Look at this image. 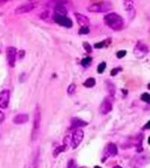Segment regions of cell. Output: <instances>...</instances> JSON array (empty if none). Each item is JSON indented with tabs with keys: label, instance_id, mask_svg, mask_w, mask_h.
Returning a JSON list of instances; mask_svg holds the SVG:
<instances>
[{
	"label": "cell",
	"instance_id": "cell-34",
	"mask_svg": "<svg viewBox=\"0 0 150 168\" xmlns=\"http://www.w3.org/2000/svg\"><path fill=\"white\" fill-rule=\"evenodd\" d=\"M94 168H101V167H100V166H95V167H94Z\"/></svg>",
	"mask_w": 150,
	"mask_h": 168
},
{
	"label": "cell",
	"instance_id": "cell-5",
	"mask_svg": "<svg viewBox=\"0 0 150 168\" xmlns=\"http://www.w3.org/2000/svg\"><path fill=\"white\" fill-rule=\"evenodd\" d=\"M84 137L83 130L81 129H76L72 133V137H71V147L73 149H76L79 144L82 143Z\"/></svg>",
	"mask_w": 150,
	"mask_h": 168
},
{
	"label": "cell",
	"instance_id": "cell-24",
	"mask_svg": "<svg viewBox=\"0 0 150 168\" xmlns=\"http://www.w3.org/2000/svg\"><path fill=\"white\" fill-rule=\"evenodd\" d=\"M89 33H90V29H89L88 26H83V27H81L80 30H79V32H78V34H80V35L88 34Z\"/></svg>",
	"mask_w": 150,
	"mask_h": 168
},
{
	"label": "cell",
	"instance_id": "cell-35",
	"mask_svg": "<svg viewBox=\"0 0 150 168\" xmlns=\"http://www.w3.org/2000/svg\"><path fill=\"white\" fill-rule=\"evenodd\" d=\"M148 139H149V141H148V144H150V137H149V138H148Z\"/></svg>",
	"mask_w": 150,
	"mask_h": 168
},
{
	"label": "cell",
	"instance_id": "cell-2",
	"mask_svg": "<svg viewBox=\"0 0 150 168\" xmlns=\"http://www.w3.org/2000/svg\"><path fill=\"white\" fill-rule=\"evenodd\" d=\"M41 123H42V113H41L40 106L37 105L36 109L34 110V115H33V129H32V136H31V138L33 141L36 140L39 136L40 129H41Z\"/></svg>",
	"mask_w": 150,
	"mask_h": 168
},
{
	"label": "cell",
	"instance_id": "cell-28",
	"mask_svg": "<svg viewBox=\"0 0 150 168\" xmlns=\"http://www.w3.org/2000/svg\"><path fill=\"white\" fill-rule=\"evenodd\" d=\"M119 71H121V67H115V68H113L112 71H111V76H115L119 72Z\"/></svg>",
	"mask_w": 150,
	"mask_h": 168
},
{
	"label": "cell",
	"instance_id": "cell-4",
	"mask_svg": "<svg viewBox=\"0 0 150 168\" xmlns=\"http://www.w3.org/2000/svg\"><path fill=\"white\" fill-rule=\"evenodd\" d=\"M37 5H38L37 2L30 1V2H27L25 4H23V5L18 6L14 11H15L16 14H24V13H27V12L32 11L33 9L37 7Z\"/></svg>",
	"mask_w": 150,
	"mask_h": 168
},
{
	"label": "cell",
	"instance_id": "cell-7",
	"mask_svg": "<svg viewBox=\"0 0 150 168\" xmlns=\"http://www.w3.org/2000/svg\"><path fill=\"white\" fill-rule=\"evenodd\" d=\"M148 53V47L146 44L142 43V42H138L137 45L135 46L134 49H133V53L135 55V57L137 58H143L147 53Z\"/></svg>",
	"mask_w": 150,
	"mask_h": 168
},
{
	"label": "cell",
	"instance_id": "cell-18",
	"mask_svg": "<svg viewBox=\"0 0 150 168\" xmlns=\"http://www.w3.org/2000/svg\"><path fill=\"white\" fill-rule=\"evenodd\" d=\"M92 62V57H86V58H84V59L82 60V61H81V64H82V66H83V67H88L91 66Z\"/></svg>",
	"mask_w": 150,
	"mask_h": 168
},
{
	"label": "cell",
	"instance_id": "cell-20",
	"mask_svg": "<svg viewBox=\"0 0 150 168\" xmlns=\"http://www.w3.org/2000/svg\"><path fill=\"white\" fill-rule=\"evenodd\" d=\"M75 89H76V86H75V84L74 83H71L68 87V89H67V93H68V95H72L75 91Z\"/></svg>",
	"mask_w": 150,
	"mask_h": 168
},
{
	"label": "cell",
	"instance_id": "cell-3",
	"mask_svg": "<svg viewBox=\"0 0 150 168\" xmlns=\"http://www.w3.org/2000/svg\"><path fill=\"white\" fill-rule=\"evenodd\" d=\"M112 9V5L110 2L105 1L98 4H94L89 6L87 8V11L92 13H101V12H107Z\"/></svg>",
	"mask_w": 150,
	"mask_h": 168
},
{
	"label": "cell",
	"instance_id": "cell-11",
	"mask_svg": "<svg viewBox=\"0 0 150 168\" xmlns=\"http://www.w3.org/2000/svg\"><path fill=\"white\" fill-rule=\"evenodd\" d=\"M112 109V103L108 99H105L100 104L99 111L102 115H106Z\"/></svg>",
	"mask_w": 150,
	"mask_h": 168
},
{
	"label": "cell",
	"instance_id": "cell-12",
	"mask_svg": "<svg viewBox=\"0 0 150 168\" xmlns=\"http://www.w3.org/2000/svg\"><path fill=\"white\" fill-rule=\"evenodd\" d=\"M75 17L76 18L77 23L81 25L82 27L83 26H89V25H90V19H89V18L86 17L85 15H83L82 13H79V12H75Z\"/></svg>",
	"mask_w": 150,
	"mask_h": 168
},
{
	"label": "cell",
	"instance_id": "cell-33",
	"mask_svg": "<svg viewBox=\"0 0 150 168\" xmlns=\"http://www.w3.org/2000/svg\"><path fill=\"white\" fill-rule=\"evenodd\" d=\"M148 89H150V83H148Z\"/></svg>",
	"mask_w": 150,
	"mask_h": 168
},
{
	"label": "cell",
	"instance_id": "cell-30",
	"mask_svg": "<svg viewBox=\"0 0 150 168\" xmlns=\"http://www.w3.org/2000/svg\"><path fill=\"white\" fill-rule=\"evenodd\" d=\"M143 129H144V130H150V120L144 125Z\"/></svg>",
	"mask_w": 150,
	"mask_h": 168
},
{
	"label": "cell",
	"instance_id": "cell-17",
	"mask_svg": "<svg viewBox=\"0 0 150 168\" xmlns=\"http://www.w3.org/2000/svg\"><path fill=\"white\" fill-rule=\"evenodd\" d=\"M96 85V80L94 78H88L84 82H83V86L86 87V88H92Z\"/></svg>",
	"mask_w": 150,
	"mask_h": 168
},
{
	"label": "cell",
	"instance_id": "cell-1",
	"mask_svg": "<svg viewBox=\"0 0 150 168\" xmlns=\"http://www.w3.org/2000/svg\"><path fill=\"white\" fill-rule=\"evenodd\" d=\"M105 23L113 31H120L124 28V21L120 15L115 12H111L104 17Z\"/></svg>",
	"mask_w": 150,
	"mask_h": 168
},
{
	"label": "cell",
	"instance_id": "cell-6",
	"mask_svg": "<svg viewBox=\"0 0 150 168\" xmlns=\"http://www.w3.org/2000/svg\"><path fill=\"white\" fill-rule=\"evenodd\" d=\"M124 6L130 19H133L136 15V0H123Z\"/></svg>",
	"mask_w": 150,
	"mask_h": 168
},
{
	"label": "cell",
	"instance_id": "cell-13",
	"mask_svg": "<svg viewBox=\"0 0 150 168\" xmlns=\"http://www.w3.org/2000/svg\"><path fill=\"white\" fill-rule=\"evenodd\" d=\"M29 120V117L27 114H18L13 118V123L16 124H23L27 123Z\"/></svg>",
	"mask_w": 150,
	"mask_h": 168
},
{
	"label": "cell",
	"instance_id": "cell-14",
	"mask_svg": "<svg viewBox=\"0 0 150 168\" xmlns=\"http://www.w3.org/2000/svg\"><path fill=\"white\" fill-rule=\"evenodd\" d=\"M88 124V123L87 122H85V121H83L82 119H80V118H72V120H71V129H78V128H80V127H84V126H86Z\"/></svg>",
	"mask_w": 150,
	"mask_h": 168
},
{
	"label": "cell",
	"instance_id": "cell-36",
	"mask_svg": "<svg viewBox=\"0 0 150 168\" xmlns=\"http://www.w3.org/2000/svg\"><path fill=\"white\" fill-rule=\"evenodd\" d=\"M148 32H149V34H150V28H149V30H148Z\"/></svg>",
	"mask_w": 150,
	"mask_h": 168
},
{
	"label": "cell",
	"instance_id": "cell-31",
	"mask_svg": "<svg viewBox=\"0 0 150 168\" xmlns=\"http://www.w3.org/2000/svg\"><path fill=\"white\" fill-rule=\"evenodd\" d=\"M6 2H7V0H0V6L4 5Z\"/></svg>",
	"mask_w": 150,
	"mask_h": 168
},
{
	"label": "cell",
	"instance_id": "cell-27",
	"mask_svg": "<svg viewBox=\"0 0 150 168\" xmlns=\"http://www.w3.org/2000/svg\"><path fill=\"white\" fill-rule=\"evenodd\" d=\"M105 44H106L105 40H104V41L98 42V43H96V44L94 45V47H95V48H98V49H100V48L104 47L105 46Z\"/></svg>",
	"mask_w": 150,
	"mask_h": 168
},
{
	"label": "cell",
	"instance_id": "cell-37",
	"mask_svg": "<svg viewBox=\"0 0 150 168\" xmlns=\"http://www.w3.org/2000/svg\"><path fill=\"white\" fill-rule=\"evenodd\" d=\"M28 168H30V167H28Z\"/></svg>",
	"mask_w": 150,
	"mask_h": 168
},
{
	"label": "cell",
	"instance_id": "cell-9",
	"mask_svg": "<svg viewBox=\"0 0 150 168\" xmlns=\"http://www.w3.org/2000/svg\"><path fill=\"white\" fill-rule=\"evenodd\" d=\"M10 102V91L8 89H4L0 92V109H5L9 105Z\"/></svg>",
	"mask_w": 150,
	"mask_h": 168
},
{
	"label": "cell",
	"instance_id": "cell-10",
	"mask_svg": "<svg viewBox=\"0 0 150 168\" xmlns=\"http://www.w3.org/2000/svg\"><path fill=\"white\" fill-rule=\"evenodd\" d=\"M6 55H7V60H8L9 66L11 67H14L15 62H16L17 50L13 47H9L6 50Z\"/></svg>",
	"mask_w": 150,
	"mask_h": 168
},
{
	"label": "cell",
	"instance_id": "cell-8",
	"mask_svg": "<svg viewBox=\"0 0 150 168\" xmlns=\"http://www.w3.org/2000/svg\"><path fill=\"white\" fill-rule=\"evenodd\" d=\"M54 20L55 23H57L58 25L64 26L67 28H70L73 25V22L72 20L68 18L67 16H58V15H55L54 17Z\"/></svg>",
	"mask_w": 150,
	"mask_h": 168
},
{
	"label": "cell",
	"instance_id": "cell-23",
	"mask_svg": "<svg viewBox=\"0 0 150 168\" xmlns=\"http://www.w3.org/2000/svg\"><path fill=\"white\" fill-rule=\"evenodd\" d=\"M141 99H142V101L145 102L147 103H150V94H148V93L142 94V96H141Z\"/></svg>",
	"mask_w": 150,
	"mask_h": 168
},
{
	"label": "cell",
	"instance_id": "cell-25",
	"mask_svg": "<svg viewBox=\"0 0 150 168\" xmlns=\"http://www.w3.org/2000/svg\"><path fill=\"white\" fill-rule=\"evenodd\" d=\"M83 48L85 49V51L87 52V53H92V46L88 43V42H83Z\"/></svg>",
	"mask_w": 150,
	"mask_h": 168
},
{
	"label": "cell",
	"instance_id": "cell-16",
	"mask_svg": "<svg viewBox=\"0 0 150 168\" xmlns=\"http://www.w3.org/2000/svg\"><path fill=\"white\" fill-rule=\"evenodd\" d=\"M107 151H108L109 155L110 156H116L118 154V148H117V145L115 144H109L108 146H107Z\"/></svg>",
	"mask_w": 150,
	"mask_h": 168
},
{
	"label": "cell",
	"instance_id": "cell-32",
	"mask_svg": "<svg viewBox=\"0 0 150 168\" xmlns=\"http://www.w3.org/2000/svg\"><path fill=\"white\" fill-rule=\"evenodd\" d=\"M113 168H122V167H121L120 166H115Z\"/></svg>",
	"mask_w": 150,
	"mask_h": 168
},
{
	"label": "cell",
	"instance_id": "cell-22",
	"mask_svg": "<svg viewBox=\"0 0 150 168\" xmlns=\"http://www.w3.org/2000/svg\"><path fill=\"white\" fill-rule=\"evenodd\" d=\"M107 87H108L110 95H114V94H115V87H114L113 83H112L111 82H107Z\"/></svg>",
	"mask_w": 150,
	"mask_h": 168
},
{
	"label": "cell",
	"instance_id": "cell-21",
	"mask_svg": "<svg viewBox=\"0 0 150 168\" xmlns=\"http://www.w3.org/2000/svg\"><path fill=\"white\" fill-rule=\"evenodd\" d=\"M105 68H106V63L105 62H101L99 65L98 66V74H102V73H104L105 72Z\"/></svg>",
	"mask_w": 150,
	"mask_h": 168
},
{
	"label": "cell",
	"instance_id": "cell-15",
	"mask_svg": "<svg viewBox=\"0 0 150 168\" xmlns=\"http://www.w3.org/2000/svg\"><path fill=\"white\" fill-rule=\"evenodd\" d=\"M68 13L66 7L64 5H57L55 7V15H58V16H66Z\"/></svg>",
	"mask_w": 150,
	"mask_h": 168
},
{
	"label": "cell",
	"instance_id": "cell-26",
	"mask_svg": "<svg viewBox=\"0 0 150 168\" xmlns=\"http://www.w3.org/2000/svg\"><path fill=\"white\" fill-rule=\"evenodd\" d=\"M116 55H117V58H118V59H122V58H124L125 55H126V51L125 50L118 51V52H117Z\"/></svg>",
	"mask_w": 150,
	"mask_h": 168
},
{
	"label": "cell",
	"instance_id": "cell-19",
	"mask_svg": "<svg viewBox=\"0 0 150 168\" xmlns=\"http://www.w3.org/2000/svg\"><path fill=\"white\" fill-rule=\"evenodd\" d=\"M67 150V148L65 147V145H62V146H58L56 147V149L54 151V157H57L59 155V153L62 152V151H65Z\"/></svg>",
	"mask_w": 150,
	"mask_h": 168
},
{
	"label": "cell",
	"instance_id": "cell-29",
	"mask_svg": "<svg viewBox=\"0 0 150 168\" xmlns=\"http://www.w3.org/2000/svg\"><path fill=\"white\" fill-rule=\"evenodd\" d=\"M4 120H5V114L0 110V124H2Z\"/></svg>",
	"mask_w": 150,
	"mask_h": 168
}]
</instances>
